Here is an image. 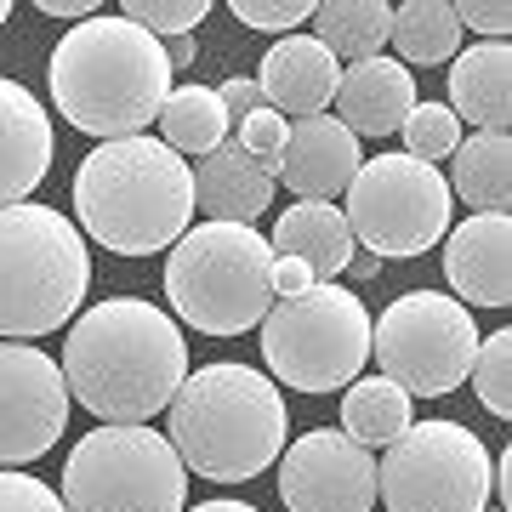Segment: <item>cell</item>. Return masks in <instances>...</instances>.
<instances>
[{
    "label": "cell",
    "instance_id": "cell-5",
    "mask_svg": "<svg viewBox=\"0 0 512 512\" xmlns=\"http://www.w3.org/2000/svg\"><path fill=\"white\" fill-rule=\"evenodd\" d=\"M92 285L86 234L52 205H0V342L63 330Z\"/></svg>",
    "mask_w": 512,
    "mask_h": 512
},
{
    "label": "cell",
    "instance_id": "cell-21",
    "mask_svg": "<svg viewBox=\"0 0 512 512\" xmlns=\"http://www.w3.org/2000/svg\"><path fill=\"white\" fill-rule=\"evenodd\" d=\"M450 103L456 120H473L478 131H507L512 120V52L507 40H478L473 52H456L450 69Z\"/></svg>",
    "mask_w": 512,
    "mask_h": 512
},
{
    "label": "cell",
    "instance_id": "cell-38",
    "mask_svg": "<svg viewBox=\"0 0 512 512\" xmlns=\"http://www.w3.org/2000/svg\"><path fill=\"white\" fill-rule=\"evenodd\" d=\"M165 57H171V69H188L200 57V46H194V35H177V40H165Z\"/></svg>",
    "mask_w": 512,
    "mask_h": 512
},
{
    "label": "cell",
    "instance_id": "cell-41",
    "mask_svg": "<svg viewBox=\"0 0 512 512\" xmlns=\"http://www.w3.org/2000/svg\"><path fill=\"white\" fill-rule=\"evenodd\" d=\"M484 512H490V507H484Z\"/></svg>",
    "mask_w": 512,
    "mask_h": 512
},
{
    "label": "cell",
    "instance_id": "cell-19",
    "mask_svg": "<svg viewBox=\"0 0 512 512\" xmlns=\"http://www.w3.org/2000/svg\"><path fill=\"white\" fill-rule=\"evenodd\" d=\"M274 183V165L251 160L239 143H222L194 165V211H205V222H251L274 205Z\"/></svg>",
    "mask_w": 512,
    "mask_h": 512
},
{
    "label": "cell",
    "instance_id": "cell-2",
    "mask_svg": "<svg viewBox=\"0 0 512 512\" xmlns=\"http://www.w3.org/2000/svg\"><path fill=\"white\" fill-rule=\"evenodd\" d=\"M52 103L74 131L120 143L143 137L171 97V57L165 40L143 35L131 18L74 23L52 52Z\"/></svg>",
    "mask_w": 512,
    "mask_h": 512
},
{
    "label": "cell",
    "instance_id": "cell-20",
    "mask_svg": "<svg viewBox=\"0 0 512 512\" xmlns=\"http://www.w3.org/2000/svg\"><path fill=\"white\" fill-rule=\"evenodd\" d=\"M268 245H274V256H296L319 285L336 279V274H348V256L359 251L348 217L330 200H296L291 211L274 222V239H268Z\"/></svg>",
    "mask_w": 512,
    "mask_h": 512
},
{
    "label": "cell",
    "instance_id": "cell-17",
    "mask_svg": "<svg viewBox=\"0 0 512 512\" xmlns=\"http://www.w3.org/2000/svg\"><path fill=\"white\" fill-rule=\"evenodd\" d=\"M330 103H336V120L353 137H393L421 97H416L410 69H404L399 57H365V63H348L342 69Z\"/></svg>",
    "mask_w": 512,
    "mask_h": 512
},
{
    "label": "cell",
    "instance_id": "cell-30",
    "mask_svg": "<svg viewBox=\"0 0 512 512\" xmlns=\"http://www.w3.org/2000/svg\"><path fill=\"white\" fill-rule=\"evenodd\" d=\"M313 6L319 0H234L228 12H234L245 29H268V35H296L302 23L313 18Z\"/></svg>",
    "mask_w": 512,
    "mask_h": 512
},
{
    "label": "cell",
    "instance_id": "cell-35",
    "mask_svg": "<svg viewBox=\"0 0 512 512\" xmlns=\"http://www.w3.org/2000/svg\"><path fill=\"white\" fill-rule=\"evenodd\" d=\"M319 279L296 262V256H274V302H291V296H302V291H313Z\"/></svg>",
    "mask_w": 512,
    "mask_h": 512
},
{
    "label": "cell",
    "instance_id": "cell-34",
    "mask_svg": "<svg viewBox=\"0 0 512 512\" xmlns=\"http://www.w3.org/2000/svg\"><path fill=\"white\" fill-rule=\"evenodd\" d=\"M217 103H222V114H228V126H234V120H251L256 109H268V97H262L256 80H222Z\"/></svg>",
    "mask_w": 512,
    "mask_h": 512
},
{
    "label": "cell",
    "instance_id": "cell-4",
    "mask_svg": "<svg viewBox=\"0 0 512 512\" xmlns=\"http://www.w3.org/2000/svg\"><path fill=\"white\" fill-rule=\"evenodd\" d=\"M285 399L279 382L251 365H205L183 376L177 399L165 404V439L211 484H251L262 467L285 456Z\"/></svg>",
    "mask_w": 512,
    "mask_h": 512
},
{
    "label": "cell",
    "instance_id": "cell-3",
    "mask_svg": "<svg viewBox=\"0 0 512 512\" xmlns=\"http://www.w3.org/2000/svg\"><path fill=\"white\" fill-rule=\"evenodd\" d=\"M74 217L114 256L171 251L194 222V165L160 137L103 143L74 171Z\"/></svg>",
    "mask_w": 512,
    "mask_h": 512
},
{
    "label": "cell",
    "instance_id": "cell-33",
    "mask_svg": "<svg viewBox=\"0 0 512 512\" xmlns=\"http://www.w3.org/2000/svg\"><path fill=\"white\" fill-rule=\"evenodd\" d=\"M450 12H456L461 29H478L484 40H507V29H512L507 0H461V6H450Z\"/></svg>",
    "mask_w": 512,
    "mask_h": 512
},
{
    "label": "cell",
    "instance_id": "cell-32",
    "mask_svg": "<svg viewBox=\"0 0 512 512\" xmlns=\"http://www.w3.org/2000/svg\"><path fill=\"white\" fill-rule=\"evenodd\" d=\"M0 512H69V507H63V495H52L40 478L6 473V467H0Z\"/></svg>",
    "mask_w": 512,
    "mask_h": 512
},
{
    "label": "cell",
    "instance_id": "cell-31",
    "mask_svg": "<svg viewBox=\"0 0 512 512\" xmlns=\"http://www.w3.org/2000/svg\"><path fill=\"white\" fill-rule=\"evenodd\" d=\"M285 137H291V126H285V114H274V109H256L251 120H239V148H245L251 160L274 165V171H279V154H285Z\"/></svg>",
    "mask_w": 512,
    "mask_h": 512
},
{
    "label": "cell",
    "instance_id": "cell-13",
    "mask_svg": "<svg viewBox=\"0 0 512 512\" xmlns=\"http://www.w3.org/2000/svg\"><path fill=\"white\" fill-rule=\"evenodd\" d=\"M279 501L291 512H370L376 507V456L342 427H319L285 444Z\"/></svg>",
    "mask_w": 512,
    "mask_h": 512
},
{
    "label": "cell",
    "instance_id": "cell-29",
    "mask_svg": "<svg viewBox=\"0 0 512 512\" xmlns=\"http://www.w3.org/2000/svg\"><path fill=\"white\" fill-rule=\"evenodd\" d=\"M120 12H126L143 35L177 40V35H194V29H200V18L211 12V0H126Z\"/></svg>",
    "mask_w": 512,
    "mask_h": 512
},
{
    "label": "cell",
    "instance_id": "cell-37",
    "mask_svg": "<svg viewBox=\"0 0 512 512\" xmlns=\"http://www.w3.org/2000/svg\"><path fill=\"white\" fill-rule=\"evenodd\" d=\"M376 274H382V256H376V251H353L348 256V279L365 285V279H376Z\"/></svg>",
    "mask_w": 512,
    "mask_h": 512
},
{
    "label": "cell",
    "instance_id": "cell-39",
    "mask_svg": "<svg viewBox=\"0 0 512 512\" xmlns=\"http://www.w3.org/2000/svg\"><path fill=\"white\" fill-rule=\"evenodd\" d=\"M183 512H256L245 501H205V507H183Z\"/></svg>",
    "mask_w": 512,
    "mask_h": 512
},
{
    "label": "cell",
    "instance_id": "cell-18",
    "mask_svg": "<svg viewBox=\"0 0 512 512\" xmlns=\"http://www.w3.org/2000/svg\"><path fill=\"white\" fill-rule=\"evenodd\" d=\"M336 80H342V63H336L313 35L274 40V52L262 57V74H256V86H262V97H268V109L291 114V120L325 114L330 97H336Z\"/></svg>",
    "mask_w": 512,
    "mask_h": 512
},
{
    "label": "cell",
    "instance_id": "cell-1",
    "mask_svg": "<svg viewBox=\"0 0 512 512\" xmlns=\"http://www.w3.org/2000/svg\"><path fill=\"white\" fill-rule=\"evenodd\" d=\"M63 382L97 421H154L188 376L177 319L143 296H109L74 319L63 342Z\"/></svg>",
    "mask_w": 512,
    "mask_h": 512
},
{
    "label": "cell",
    "instance_id": "cell-22",
    "mask_svg": "<svg viewBox=\"0 0 512 512\" xmlns=\"http://www.w3.org/2000/svg\"><path fill=\"white\" fill-rule=\"evenodd\" d=\"M456 183L450 194L473 205V217H501L512 200V143L507 131H478L456 143Z\"/></svg>",
    "mask_w": 512,
    "mask_h": 512
},
{
    "label": "cell",
    "instance_id": "cell-25",
    "mask_svg": "<svg viewBox=\"0 0 512 512\" xmlns=\"http://www.w3.org/2000/svg\"><path fill=\"white\" fill-rule=\"evenodd\" d=\"M410 393L393 387L387 376H365V382H348V399H342V433L365 450H387L410 427Z\"/></svg>",
    "mask_w": 512,
    "mask_h": 512
},
{
    "label": "cell",
    "instance_id": "cell-14",
    "mask_svg": "<svg viewBox=\"0 0 512 512\" xmlns=\"http://www.w3.org/2000/svg\"><path fill=\"white\" fill-rule=\"evenodd\" d=\"M444 279L473 308H507L512 302V217H467L456 234H444Z\"/></svg>",
    "mask_w": 512,
    "mask_h": 512
},
{
    "label": "cell",
    "instance_id": "cell-6",
    "mask_svg": "<svg viewBox=\"0 0 512 512\" xmlns=\"http://www.w3.org/2000/svg\"><path fill=\"white\" fill-rule=\"evenodd\" d=\"M165 302L188 330L239 336L274 308V245L251 222H200L165 256Z\"/></svg>",
    "mask_w": 512,
    "mask_h": 512
},
{
    "label": "cell",
    "instance_id": "cell-7",
    "mask_svg": "<svg viewBox=\"0 0 512 512\" xmlns=\"http://www.w3.org/2000/svg\"><path fill=\"white\" fill-rule=\"evenodd\" d=\"M188 467L148 421H109L74 444L63 467L69 512H183Z\"/></svg>",
    "mask_w": 512,
    "mask_h": 512
},
{
    "label": "cell",
    "instance_id": "cell-23",
    "mask_svg": "<svg viewBox=\"0 0 512 512\" xmlns=\"http://www.w3.org/2000/svg\"><path fill=\"white\" fill-rule=\"evenodd\" d=\"M313 23H319V46H325L336 63H365L387 46V29H393V6L387 0H325L313 6Z\"/></svg>",
    "mask_w": 512,
    "mask_h": 512
},
{
    "label": "cell",
    "instance_id": "cell-9",
    "mask_svg": "<svg viewBox=\"0 0 512 512\" xmlns=\"http://www.w3.org/2000/svg\"><path fill=\"white\" fill-rule=\"evenodd\" d=\"M490 450L461 421H410L376 461V495L387 512H484Z\"/></svg>",
    "mask_w": 512,
    "mask_h": 512
},
{
    "label": "cell",
    "instance_id": "cell-8",
    "mask_svg": "<svg viewBox=\"0 0 512 512\" xmlns=\"http://www.w3.org/2000/svg\"><path fill=\"white\" fill-rule=\"evenodd\" d=\"M262 359L274 382L296 393H336L370 359V313L348 285H313V291L274 302L262 319Z\"/></svg>",
    "mask_w": 512,
    "mask_h": 512
},
{
    "label": "cell",
    "instance_id": "cell-40",
    "mask_svg": "<svg viewBox=\"0 0 512 512\" xmlns=\"http://www.w3.org/2000/svg\"><path fill=\"white\" fill-rule=\"evenodd\" d=\"M6 12H12V0H0V23H6Z\"/></svg>",
    "mask_w": 512,
    "mask_h": 512
},
{
    "label": "cell",
    "instance_id": "cell-16",
    "mask_svg": "<svg viewBox=\"0 0 512 512\" xmlns=\"http://www.w3.org/2000/svg\"><path fill=\"white\" fill-rule=\"evenodd\" d=\"M353 171H359V137L330 114L296 120L279 154V183L296 188L302 200H330V194H348Z\"/></svg>",
    "mask_w": 512,
    "mask_h": 512
},
{
    "label": "cell",
    "instance_id": "cell-11",
    "mask_svg": "<svg viewBox=\"0 0 512 512\" xmlns=\"http://www.w3.org/2000/svg\"><path fill=\"white\" fill-rule=\"evenodd\" d=\"M370 353L393 387L410 399H444L467 382L478 353V325L456 296L410 291L387 302L382 319H370Z\"/></svg>",
    "mask_w": 512,
    "mask_h": 512
},
{
    "label": "cell",
    "instance_id": "cell-27",
    "mask_svg": "<svg viewBox=\"0 0 512 512\" xmlns=\"http://www.w3.org/2000/svg\"><path fill=\"white\" fill-rule=\"evenodd\" d=\"M473 387H478V404L490 416L507 421L512 416V330H495V336H478V353H473Z\"/></svg>",
    "mask_w": 512,
    "mask_h": 512
},
{
    "label": "cell",
    "instance_id": "cell-26",
    "mask_svg": "<svg viewBox=\"0 0 512 512\" xmlns=\"http://www.w3.org/2000/svg\"><path fill=\"white\" fill-rule=\"evenodd\" d=\"M160 126H165V137H160L165 148L200 154V160L228 143V114H222L211 86H183V92H171L165 109H160Z\"/></svg>",
    "mask_w": 512,
    "mask_h": 512
},
{
    "label": "cell",
    "instance_id": "cell-28",
    "mask_svg": "<svg viewBox=\"0 0 512 512\" xmlns=\"http://www.w3.org/2000/svg\"><path fill=\"white\" fill-rule=\"evenodd\" d=\"M399 131H404V154L410 160H427V165L450 160L461 143V120L450 114V103H416Z\"/></svg>",
    "mask_w": 512,
    "mask_h": 512
},
{
    "label": "cell",
    "instance_id": "cell-15",
    "mask_svg": "<svg viewBox=\"0 0 512 512\" xmlns=\"http://www.w3.org/2000/svg\"><path fill=\"white\" fill-rule=\"evenodd\" d=\"M52 120L29 86L0 80V205H23L52 171Z\"/></svg>",
    "mask_w": 512,
    "mask_h": 512
},
{
    "label": "cell",
    "instance_id": "cell-36",
    "mask_svg": "<svg viewBox=\"0 0 512 512\" xmlns=\"http://www.w3.org/2000/svg\"><path fill=\"white\" fill-rule=\"evenodd\" d=\"M40 12H46V18H63V23H92L103 6H97V0H40Z\"/></svg>",
    "mask_w": 512,
    "mask_h": 512
},
{
    "label": "cell",
    "instance_id": "cell-10",
    "mask_svg": "<svg viewBox=\"0 0 512 512\" xmlns=\"http://www.w3.org/2000/svg\"><path fill=\"white\" fill-rule=\"evenodd\" d=\"M450 211H456V194H450V177L439 165L410 160V154H376V160H359L348 183V228L353 239H365V251L387 256H421L433 251L444 234H450Z\"/></svg>",
    "mask_w": 512,
    "mask_h": 512
},
{
    "label": "cell",
    "instance_id": "cell-12",
    "mask_svg": "<svg viewBox=\"0 0 512 512\" xmlns=\"http://www.w3.org/2000/svg\"><path fill=\"white\" fill-rule=\"evenodd\" d=\"M69 427V382L29 342H0V467L40 461Z\"/></svg>",
    "mask_w": 512,
    "mask_h": 512
},
{
    "label": "cell",
    "instance_id": "cell-24",
    "mask_svg": "<svg viewBox=\"0 0 512 512\" xmlns=\"http://www.w3.org/2000/svg\"><path fill=\"white\" fill-rule=\"evenodd\" d=\"M387 40H393V52H399L404 69L410 63L416 69H439V63H450L461 52V23L444 0H410V6H393Z\"/></svg>",
    "mask_w": 512,
    "mask_h": 512
}]
</instances>
